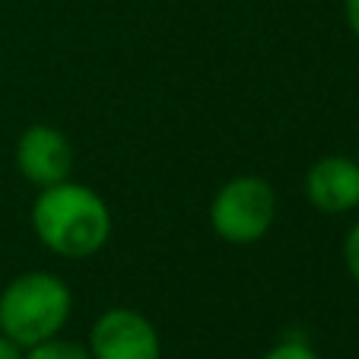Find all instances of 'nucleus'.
<instances>
[{"instance_id":"1","label":"nucleus","mask_w":359,"mask_h":359,"mask_svg":"<svg viewBox=\"0 0 359 359\" xmlns=\"http://www.w3.org/2000/svg\"><path fill=\"white\" fill-rule=\"evenodd\" d=\"M32 229L51 255L83 261L99 255L111 238V210L105 197L83 182L41 188L32 203Z\"/></svg>"},{"instance_id":"2","label":"nucleus","mask_w":359,"mask_h":359,"mask_svg":"<svg viewBox=\"0 0 359 359\" xmlns=\"http://www.w3.org/2000/svg\"><path fill=\"white\" fill-rule=\"evenodd\" d=\"M74 312V292L57 273L26 271L0 292V334L13 344L35 346L67 327Z\"/></svg>"},{"instance_id":"3","label":"nucleus","mask_w":359,"mask_h":359,"mask_svg":"<svg viewBox=\"0 0 359 359\" xmlns=\"http://www.w3.org/2000/svg\"><path fill=\"white\" fill-rule=\"evenodd\" d=\"M277 223V191L261 175H236L210 201V226L229 245H255Z\"/></svg>"},{"instance_id":"4","label":"nucleus","mask_w":359,"mask_h":359,"mask_svg":"<svg viewBox=\"0 0 359 359\" xmlns=\"http://www.w3.org/2000/svg\"><path fill=\"white\" fill-rule=\"evenodd\" d=\"M93 359H163V340L156 325L137 309L111 305L89 327Z\"/></svg>"},{"instance_id":"5","label":"nucleus","mask_w":359,"mask_h":359,"mask_svg":"<svg viewBox=\"0 0 359 359\" xmlns=\"http://www.w3.org/2000/svg\"><path fill=\"white\" fill-rule=\"evenodd\" d=\"M16 172L35 191L74 178V143L55 124H29L13 149Z\"/></svg>"},{"instance_id":"6","label":"nucleus","mask_w":359,"mask_h":359,"mask_svg":"<svg viewBox=\"0 0 359 359\" xmlns=\"http://www.w3.org/2000/svg\"><path fill=\"white\" fill-rule=\"evenodd\" d=\"M305 197L325 217H344L359 207V159L321 156L305 172Z\"/></svg>"},{"instance_id":"7","label":"nucleus","mask_w":359,"mask_h":359,"mask_svg":"<svg viewBox=\"0 0 359 359\" xmlns=\"http://www.w3.org/2000/svg\"><path fill=\"white\" fill-rule=\"evenodd\" d=\"M22 359H93V356H89L86 344L57 334V337H48L35 346H26V350H22Z\"/></svg>"},{"instance_id":"8","label":"nucleus","mask_w":359,"mask_h":359,"mask_svg":"<svg viewBox=\"0 0 359 359\" xmlns=\"http://www.w3.org/2000/svg\"><path fill=\"white\" fill-rule=\"evenodd\" d=\"M261 359H321V356H318V350H315L309 340H302V337H283L280 344H273Z\"/></svg>"},{"instance_id":"9","label":"nucleus","mask_w":359,"mask_h":359,"mask_svg":"<svg viewBox=\"0 0 359 359\" xmlns=\"http://www.w3.org/2000/svg\"><path fill=\"white\" fill-rule=\"evenodd\" d=\"M344 264H346L350 280L359 286V223H353L344 238Z\"/></svg>"},{"instance_id":"10","label":"nucleus","mask_w":359,"mask_h":359,"mask_svg":"<svg viewBox=\"0 0 359 359\" xmlns=\"http://www.w3.org/2000/svg\"><path fill=\"white\" fill-rule=\"evenodd\" d=\"M344 16H346L350 32L359 39V0H344Z\"/></svg>"},{"instance_id":"11","label":"nucleus","mask_w":359,"mask_h":359,"mask_svg":"<svg viewBox=\"0 0 359 359\" xmlns=\"http://www.w3.org/2000/svg\"><path fill=\"white\" fill-rule=\"evenodd\" d=\"M0 359H22V346L13 344L7 334H0Z\"/></svg>"}]
</instances>
